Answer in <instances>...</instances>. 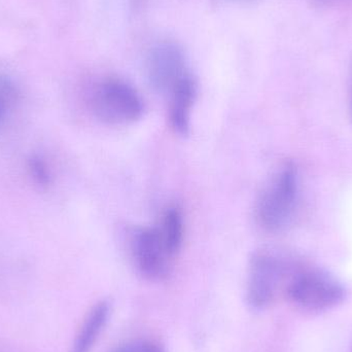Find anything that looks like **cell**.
<instances>
[{
    "instance_id": "7",
    "label": "cell",
    "mask_w": 352,
    "mask_h": 352,
    "mask_svg": "<svg viewBox=\"0 0 352 352\" xmlns=\"http://www.w3.org/2000/svg\"><path fill=\"white\" fill-rule=\"evenodd\" d=\"M197 90L196 80L188 74L169 93V121L173 129L179 135L186 136L190 132V111L196 101Z\"/></svg>"
},
{
    "instance_id": "14",
    "label": "cell",
    "mask_w": 352,
    "mask_h": 352,
    "mask_svg": "<svg viewBox=\"0 0 352 352\" xmlns=\"http://www.w3.org/2000/svg\"><path fill=\"white\" fill-rule=\"evenodd\" d=\"M324 1H333V0H324Z\"/></svg>"
},
{
    "instance_id": "4",
    "label": "cell",
    "mask_w": 352,
    "mask_h": 352,
    "mask_svg": "<svg viewBox=\"0 0 352 352\" xmlns=\"http://www.w3.org/2000/svg\"><path fill=\"white\" fill-rule=\"evenodd\" d=\"M287 273L285 261L274 252L258 250L252 256L248 280V299L254 308L273 303Z\"/></svg>"
},
{
    "instance_id": "6",
    "label": "cell",
    "mask_w": 352,
    "mask_h": 352,
    "mask_svg": "<svg viewBox=\"0 0 352 352\" xmlns=\"http://www.w3.org/2000/svg\"><path fill=\"white\" fill-rule=\"evenodd\" d=\"M131 252L140 272L150 279L166 276L171 258L167 254L158 228L144 227L134 230Z\"/></svg>"
},
{
    "instance_id": "10",
    "label": "cell",
    "mask_w": 352,
    "mask_h": 352,
    "mask_svg": "<svg viewBox=\"0 0 352 352\" xmlns=\"http://www.w3.org/2000/svg\"><path fill=\"white\" fill-rule=\"evenodd\" d=\"M29 171L34 182L39 186H45L51 182L49 167L41 157L33 156L29 160Z\"/></svg>"
},
{
    "instance_id": "12",
    "label": "cell",
    "mask_w": 352,
    "mask_h": 352,
    "mask_svg": "<svg viewBox=\"0 0 352 352\" xmlns=\"http://www.w3.org/2000/svg\"><path fill=\"white\" fill-rule=\"evenodd\" d=\"M12 87L10 82L0 78V122L3 120L4 116L6 113V105L8 101L12 97Z\"/></svg>"
},
{
    "instance_id": "9",
    "label": "cell",
    "mask_w": 352,
    "mask_h": 352,
    "mask_svg": "<svg viewBox=\"0 0 352 352\" xmlns=\"http://www.w3.org/2000/svg\"><path fill=\"white\" fill-rule=\"evenodd\" d=\"M161 238L165 250L171 258L182 250L184 237V221L179 207L173 205L165 210L160 229Z\"/></svg>"
},
{
    "instance_id": "3",
    "label": "cell",
    "mask_w": 352,
    "mask_h": 352,
    "mask_svg": "<svg viewBox=\"0 0 352 352\" xmlns=\"http://www.w3.org/2000/svg\"><path fill=\"white\" fill-rule=\"evenodd\" d=\"M289 297L308 310H324L343 301L345 289L335 277L320 269L298 271L287 285Z\"/></svg>"
},
{
    "instance_id": "1",
    "label": "cell",
    "mask_w": 352,
    "mask_h": 352,
    "mask_svg": "<svg viewBox=\"0 0 352 352\" xmlns=\"http://www.w3.org/2000/svg\"><path fill=\"white\" fill-rule=\"evenodd\" d=\"M299 194V176L293 163H285L273 175L256 204V219L268 232H279L293 219Z\"/></svg>"
},
{
    "instance_id": "11",
    "label": "cell",
    "mask_w": 352,
    "mask_h": 352,
    "mask_svg": "<svg viewBox=\"0 0 352 352\" xmlns=\"http://www.w3.org/2000/svg\"><path fill=\"white\" fill-rule=\"evenodd\" d=\"M115 352H165L151 341H133L118 349Z\"/></svg>"
},
{
    "instance_id": "13",
    "label": "cell",
    "mask_w": 352,
    "mask_h": 352,
    "mask_svg": "<svg viewBox=\"0 0 352 352\" xmlns=\"http://www.w3.org/2000/svg\"><path fill=\"white\" fill-rule=\"evenodd\" d=\"M351 113L352 118V84H351Z\"/></svg>"
},
{
    "instance_id": "2",
    "label": "cell",
    "mask_w": 352,
    "mask_h": 352,
    "mask_svg": "<svg viewBox=\"0 0 352 352\" xmlns=\"http://www.w3.org/2000/svg\"><path fill=\"white\" fill-rule=\"evenodd\" d=\"M91 103L96 117L113 125L135 123L144 113V101L138 91L121 78L102 80L95 88Z\"/></svg>"
},
{
    "instance_id": "8",
    "label": "cell",
    "mask_w": 352,
    "mask_h": 352,
    "mask_svg": "<svg viewBox=\"0 0 352 352\" xmlns=\"http://www.w3.org/2000/svg\"><path fill=\"white\" fill-rule=\"evenodd\" d=\"M109 316V305L107 302L96 304L85 318L80 332L74 341L72 352H91L96 344Z\"/></svg>"
},
{
    "instance_id": "5",
    "label": "cell",
    "mask_w": 352,
    "mask_h": 352,
    "mask_svg": "<svg viewBox=\"0 0 352 352\" xmlns=\"http://www.w3.org/2000/svg\"><path fill=\"white\" fill-rule=\"evenodd\" d=\"M146 76L152 88L169 94L182 78L190 74L184 50L173 41L155 45L146 58Z\"/></svg>"
}]
</instances>
